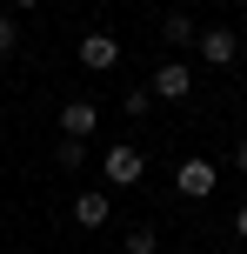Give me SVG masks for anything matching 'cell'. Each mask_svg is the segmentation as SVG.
Instances as JSON below:
<instances>
[{"mask_svg":"<svg viewBox=\"0 0 247 254\" xmlns=\"http://www.w3.org/2000/svg\"><path fill=\"white\" fill-rule=\"evenodd\" d=\"M214 181H221V167H214L207 154H187V161L174 167V194H181V201H207Z\"/></svg>","mask_w":247,"mask_h":254,"instance_id":"1","label":"cell"},{"mask_svg":"<svg viewBox=\"0 0 247 254\" xmlns=\"http://www.w3.org/2000/svg\"><path fill=\"white\" fill-rule=\"evenodd\" d=\"M100 174H107V188H141V181H147V154L141 147H107L100 154Z\"/></svg>","mask_w":247,"mask_h":254,"instance_id":"2","label":"cell"},{"mask_svg":"<svg viewBox=\"0 0 247 254\" xmlns=\"http://www.w3.org/2000/svg\"><path fill=\"white\" fill-rule=\"evenodd\" d=\"M80 67H87V74L120 67V40H114V34H100V27H94V34H80Z\"/></svg>","mask_w":247,"mask_h":254,"instance_id":"3","label":"cell"},{"mask_svg":"<svg viewBox=\"0 0 247 254\" xmlns=\"http://www.w3.org/2000/svg\"><path fill=\"white\" fill-rule=\"evenodd\" d=\"M194 94V67L187 61H160L154 67V101H187Z\"/></svg>","mask_w":247,"mask_h":254,"instance_id":"4","label":"cell"},{"mask_svg":"<svg viewBox=\"0 0 247 254\" xmlns=\"http://www.w3.org/2000/svg\"><path fill=\"white\" fill-rule=\"evenodd\" d=\"M194 54H200V61H207V67H234L241 40L227 34V27H200V34H194Z\"/></svg>","mask_w":247,"mask_h":254,"instance_id":"5","label":"cell"},{"mask_svg":"<svg viewBox=\"0 0 247 254\" xmlns=\"http://www.w3.org/2000/svg\"><path fill=\"white\" fill-rule=\"evenodd\" d=\"M94 127H100V107L94 101H67L60 107V140H87Z\"/></svg>","mask_w":247,"mask_h":254,"instance_id":"6","label":"cell"},{"mask_svg":"<svg viewBox=\"0 0 247 254\" xmlns=\"http://www.w3.org/2000/svg\"><path fill=\"white\" fill-rule=\"evenodd\" d=\"M107 214H114V201H107L100 188H80L74 194V221H80V228H107Z\"/></svg>","mask_w":247,"mask_h":254,"instance_id":"7","label":"cell"},{"mask_svg":"<svg viewBox=\"0 0 247 254\" xmlns=\"http://www.w3.org/2000/svg\"><path fill=\"white\" fill-rule=\"evenodd\" d=\"M194 34H200V27H194V13H181V7L160 20V40H174V54H181V47H194Z\"/></svg>","mask_w":247,"mask_h":254,"instance_id":"8","label":"cell"},{"mask_svg":"<svg viewBox=\"0 0 247 254\" xmlns=\"http://www.w3.org/2000/svg\"><path fill=\"white\" fill-rule=\"evenodd\" d=\"M120 114H127V121H147V114H154V87H141V94H120Z\"/></svg>","mask_w":247,"mask_h":254,"instance_id":"9","label":"cell"},{"mask_svg":"<svg viewBox=\"0 0 247 254\" xmlns=\"http://www.w3.org/2000/svg\"><path fill=\"white\" fill-rule=\"evenodd\" d=\"M13 54H20V20L0 13V61H13Z\"/></svg>","mask_w":247,"mask_h":254,"instance_id":"10","label":"cell"},{"mask_svg":"<svg viewBox=\"0 0 247 254\" xmlns=\"http://www.w3.org/2000/svg\"><path fill=\"white\" fill-rule=\"evenodd\" d=\"M154 248H160V234L147 228V221H141V228H127V254H154Z\"/></svg>","mask_w":247,"mask_h":254,"instance_id":"11","label":"cell"},{"mask_svg":"<svg viewBox=\"0 0 247 254\" xmlns=\"http://www.w3.org/2000/svg\"><path fill=\"white\" fill-rule=\"evenodd\" d=\"M53 161H60V167H67V174H74V167H80V161H87V140H60V147H53Z\"/></svg>","mask_w":247,"mask_h":254,"instance_id":"12","label":"cell"},{"mask_svg":"<svg viewBox=\"0 0 247 254\" xmlns=\"http://www.w3.org/2000/svg\"><path fill=\"white\" fill-rule=\"evenodd\" d=\"M234 234H241V241H247V201L234 207Z\"/></svg>","mask_w":247,"mask_h":254,"instance_id":"13","label":"cell"},{"mask_svg":"<svg viewBox=\"0 0 247 254\" xmlns=\"http://www.w3.org/2000/svg\"><path fill=\"white\" fill-rule=\"evenodd\" d=\"M234 167H241V174H247V140H241V147H234Z\"/></svg>","mask_w":247,"mask_h":254,"instance_id":"14","label":"cell"},{"mask_svg":"<svg viewBox=\"0 0 247 254\" xmlns=\"http://www.w3.org/2000/svg\"><path fill=\"white\" fill-rule=\"evenodd\" d=\"M27 7H40V0H13V13H27Z\"/></svg>","mask_w":247,"mask_h":254,"instance_id":"15","label":"cell"}]
</instances>
